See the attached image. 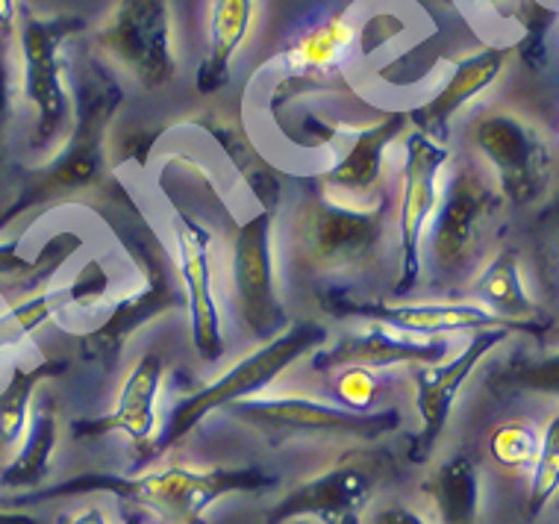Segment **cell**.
Returning <instances> with one entry per match:
<instances>
[{
  "mask_svg": "<svg viewBox=\"0 0 559 524\" xmlns=\"http://www.w3.org/2000/svg\"><path fill=\"white\" fill-rule=\"evenodd\" d=\"M409 127L406 112H392L383 121L371 127H362L354 133L347 151L336 159V166L328 168L316 183L324 192L350 194V198H366L383 180V166H386V151L401 133Z\"/></svg>",
  "mask_w": 559,
  "mask_h": 524,
  "instance_id": "44dd1931",
  "label": "cell"
},
{
  "mask_svg": "<svg viewBox=\"0 0 559 524\" xmlns=\"http://www.w3.org/2000/svg\"><path fill=\"white\" fill-rule=\"evenodd\" d=\"M451 151L436 139L409 130L404 142V175L397 198V281L392 298H404L421 281V239L436 206H439V175L448 166Z\"/></svg>",
  "mask_w": 559,
  "mask_h": 524,
  "instance_id": "4fadbf2b",
  "label": "cell"
},
{
  "mask_svg": "<svg viewBox=\"0 0 559 524\" xmlns=\"http://www.w3.org/2000/svg\"><path fill=\"white\" fill-rule=\"evenodd\" d=\"M559 492V416L548 421V428L542 433L539 456L533 463L531 492H527V507H524V519L533 522L545 513V507L554 501Z\"/></svg>",
  "mask_w": 559,
  "mask_h": 524,
  "instance_id": "f546056e",
  "label": "cell"
},
{
  "mask_svg": "<svg viewBox=\"0 0 559 524\" xmlns=\"http://www.w3.org/2000/svg\"><path fill=\"white\" fill-rule=\"evenodd\" d=\"M448 357V342L444 340H415L406 333L389 331L383 324H371L368 331L347 333L328 348H319L309 357L312 371L347 369H392V366H436Z\"/></svg>",
  "mask_w": 559,
  "mask_h": 524,
  "instance_id": "ac0fdd59",
  "label": "cell"
},
{
  "mask_svg": "<svg viewBox=\"0 0 559 524\" xmlns=\"http://www.w3.org/2000/svg\"><path fill=\"white\" fill-rule=\"evenodd\" d=\"M227 416L257 430L271 448L295 439H345L377 442L404 428L401 409H347L307 395H253L224 407Z\"/></svg>",
  "mask_w": 559,
  "mask_h": 524,
  "instance_id": "8992f818",
  "label": "cell"
},
{
  "mask_svg": "<svg viewBox=\"0 0 559 524\" xmlns=\"http://www.w3.org/2000/svg\"><path fill=\"white\" fill-rule=\"evenodd\" d=\"M371 524H427L421 515L409 510V507H401V504H392V507H383V510H377L371 515Z\"/></svg>",
  "mask_w": 559,
  "mask_h": 524,
  "instance_id": "e575fe53",
  "label": "cell"
},
{
  "mask_svg": "<svg viewBox=\"0 0 559 524\" xmlns=\"http://www.w3.org/2000/svg\"><path fill=\"white\" fill-rule=\"evenodd\" d=\"M109 198H112L116 213H112V218H107V224L118 236V242L127 248L130 260L139 265L142 289L121 298L95 331L78 336V357L83 362H95L97 369L104 371L116 369L127 342L133 340L142 327L186 307L180 274L174 269V260L165 251L163 239L147 224L142 210L130 201L124 186H109Z\"/></svg>",
  "mask_w": 559,
  "mask_h": 524,
  "instance_id": "3957f363",
  "label": "cell"
},
{
  "mask_svg": "<svg viewBox=\"0 0 559 524\" xmlns=\"http://www.w3.org/2000/svg\"><path fill=\"white\" fill-rule=\"evenodd\" d=\"M389 472L383 451H350L321 475L309 477L271 507L265 522L289 524L316 519L321 524H359V515L374 498L377 486Z\"/></svg>",
  "mask_w": 559,
  "mask_h": 524,
  "instance_id": "ba28073f",
  "label": "cell"
},
{
  "mask_svg": "<svg viewBox=\"0 0 559 524\" xmlns=\"http://www.w3.org/2000/svg\"><path fill=\"white\" fill-rule=\"evenodd\" d=\"M109 291V274L97 260L86 262L78 272V277L66 283L62 289H48L27 298V301L12 303L10 310L0 315V354L7 348H15L24 342L33 331H39L41 324H48L53 315L62 310H92L95 303L107 298Z\"/></svg>",
  "mask_w": 559,
  "mask_h": 524,
  "instance_id": "ffe728a7",
  "label": "cell"
},
{
  "mask_svg": "<svg viewBox=\"0 0 559 524\" xmlns=\"http://www.w3.org/2000/svg\"><path fill=\"white\" fill-rule=\"evenodd\" d=\"M289 524H312V522H307V519H298V522H289Z\"/></svg>",
  "mask_w": 559,
  "mask_h": 524,
  "instance_id": "b9f144b4",
  "label": "cell"
},
{
  "mask_svg": "<svg viewBox=\"0 0 559 524\" xmlns=\"http://www.w3.org/2000/svg\"><path fill=\"white\" fill-rule=\"evenodd\" d=\"M354 41V27L345 15H330L328 21H321L319 27H312L307 36H300L292 45L283 59L289 62L292 71L298 74H324L336 66L342 53L350 48Z\"/></svg>",
  "mask_w": 559,
  "mask_h": 524,
  "instance_id": "83f0119b",
  "label": "cell"
},
{
  "mask_svg": "<svg viewBox=\"0 0 559 524\" xmlns=\"http://www.w3.org/2000/svg\"><path fill=\"white\" fill-rule=\"evenodd\" d=\"M495 383L507 392H533L559 398V350L545 357L510 359V366L495 374Z\"/></svg>",
  "mask_w": 559,
  "mask_h": 524,
  "instance_id": "4dcf8cb0",
  "label": "cell"
},
{
  "mask_svg": "<svg viewBox=\"0 0 559 524\" xmlns=\"http://www.w3.org/2000/svg\"><path fill=\"white\" fill-rule=\"evenodd\" d=\"M510 53L512 48H495V45H489V48H480L468 53V57L456 59L451 74L444 80V86L427 104L406 112L413 130L436 139V142H442L448 136V124L453 121V116L465 104H472L474 97H480L495 80L501 78V71L510 62Z\"/></svg>",
  "mask_w": 559,
  "mask_h": 524,
  "instance_id": "d6986e66",
  "label": "cell"
},
{
  "mask_svg": "<svg viewBox=\"0 0 559 524\" xmlns=\"http://www.w3.org/2000/svg\"><path fill=\"white\" fill-rule=\"evenodd\" d=\"M68 371V359L50 357L36 362L33 369L15 366L10 374V383L0 392V456H10L15 451L24 433H27L29 407L36 389L50 378H59Z\"/></svg>",
  "mask_w": 559,
  "mask_h": 524,
  "instance_id": "4316f807",
  "label": "cell"
},
{
  "mask_svg": "<svg viewBox=\"0 0 559 524\" xmlns=\"http://www.w3.org/2000/svg\"><path fill=\"white\" fill-rule=\"evenodd\" d=\"M277 486V475H269L257 466L241 468H186L171 466L147 475H107L86 472L41 486L24 496H12L0 504H41L57 498L86 496V492H112L124 504H135L142 513H156L168 524H210L203 515L224 496L233 492H265Z\"/></svg>",
  "mask_w": 559,
  "mask_h": 524,
  "instance_id": "7a4b0ae2",
  "label": "cell"
},
{
  "mask_svg": "<svg viewBox=\"0 0 559 524\" xmlns=\"http://www.w3.org/2000/svg\"><path fill=\"white\" fill-rule=\"evenodd\" d=\"M171 227L177 239V274L186 295L192 345L203 362H218L227 345H224L222 310L215 301L213 234L186 210H174Z\"/></svg>",
  "mask_w": 559,
  "mask_h": 524,
  "instance_id": "2e32d148",
  "label": "cell"
},
{
  "mask_svg": "<svg viewBox=\"0 0 559 524\" xmlns=\"http://www.w3.org/2000/svg\"><path fill=\"white\" fill-rule=\"evenodd\" d=\"M0 524H39V519L29 513H19V510H3L0 507Z\"/></svg>",
  "mask_w": 559,
  "mask_h": 524,
  "instance_id": "74e56055",
  "label": "cell"
},
{
  "mask_svg": "<svg viewBox=\"0 0 559 524\" xmlns=\"http://www.w3.org/2000/svg\"><path fill=\"white\" fill-rule=\"evenodd\" d=\"M257 0H213L210 3V48L194 74L201 95H215L230 83L236 53L251 36Z\"/></svg>",
  "mask_w": 559,
  "mask_h": 524,
  "instance_id": "7402d4cb",
  "label": "cell"
},
{
  "mask_svg": "<svg viewBox=\"0 0 559 524\" xmlns=\"http://www.w3.org/2000/svg\"><path fill=\"white\" fill-rule=\"evenodd\" d=\"M319 303L338 319H362L368 324H383L389 331L406 336H444V333H477L489 327H507L521 336H545L550 324H519L483 310L480 303H409V301H377L362 298L347 289H324Z\"/></svg>",
  "mask_w": 559,
  "mask_h": 524,
  "instance_id": "7c38bea8",
  "label": "cell"
},
{
  "mask_svg": "<svg viewBox=\"0 0 559 524\" xmlns=\"http://www.w3.org/2000/svg\"><path fill=\"white\" fill-rule=\"evenodd\" d=\"M163 380L165 359L156 350H147L135 359V366L121 383L116 409L107 416L71 421V437L78 442H97V439H107L112 433H124L142 454L156 437V404H159Z\"/></svg>",
  "mask_w": 559,
  "mask_h": 524,
  "instance_id": "e0dca14e",
  "label": "cell"
},
{
  "mask_svg": "<svg viewBox=\"0 0 559 524\" xmlns=\"http://www.w3.org/2000/svg\"><path fill=\"white\" fill-rule=\"evenodd\" d=\"M501 198L498 183H492L480 166L463 163L453 171L430 218V257L436 274L460 277L472 269L489 239Z\"/></svg>",
  "mask_w": 559,
  "mask_h": 524,
  "instance_id": "52a82bcc",
  "label": "cell"
},
{
  "mask_svg": "<svg viewBox=\"0 0 559 524\" xmlns=\"http://www.w3.org/2000/svg\"><path fill=\"white\" fill-rule=\"evenodd\" d=\"M19 3L15 0H0V29L3 33H12V24H15V15H19Z\"/></svg>",
  "mask_w": 559,
  "mask_h": 524,
  "instance_id": "8d00e7d4",
  "label": "cell"
},
{
  "mask_svg": "<svg viewBox=\"0 0 559 524\" xmlns=\"http://www.w3.org/2000/svg\"><path fill=\"white\" fill-rule=\"evenodd\" d=\"M97 48L124 66L139 86L151 92L171 86L177 53L168 0H118L104 27L97 29Z\"/></svg>",
  "mask_w": 559,
  "mask_h": 524,
  "instance_id": "5bb4252c",
  "label": "cell"
},
{
  "mask_svg": "<svg viewBox=\"0 0 559 524\" xmlns=\"http://www.w3.org/2000/svg\"><path fill=\"white\" fill-rule=\"evenodd\" d=\"M474 298L480 301L483 310L501 315L519 324H550L548 312L533 301L524 283H521V262L515 248H503L492 257V262L483 269L474 281Z\"/></svg>",
  "mask_w": 559,
  "mask_h": 524,
  "instance_id": "d4e9b609",
  "label": "cell"
},
{
  "mask_svg": "<svg viewBox=\"0 0 559 524\" xmlns=\"http://www.w3.org/2000/svg\"><path fill=\"white\" fill-rule=\"evenodd\" d=\"M519 336L507 327H489V331L472 333V340L465 342V348L453 359H442L436 366H421L415 374V409L421 418V428L413 437L406 456L409 463H427L433 456L439 439H442L448 418H451L453 401L465 386V380L472 378V371L489 357L495 348H501L503 342Z\"/></svg>",
  "mask_w": 559,
  "mask_h": 524,
  "instance_id": "9a60e30c",
  "label": "cell"
},
{
  "mask_svg": "<svg viewBox=\"0 0 559 524\" xmlns=\"http://www.w3.org/2000/svg\"><path fill=\"white\" fill-rule=\"evenodd\" d=\"M78 33H86V19H39L21 10L19 39L24 57V95L36 109V130L29 136V145L36 151H45L71 116V97L62 83V45Z\"/></svg>",
  "mask_w": 559,
  "mask_h": 524,
  "instance_id": "30bf717a",
  "label": "cell"
},
{
  "mask_svg": "<svg viewBox=\"0 0 559 524\" xmlns=\"http://www.w3.org/2000/svg\"><path fill=\"white\" fill-rule=\"evenodd\" d=\"M233 312L253 340L271 342L289 327L274 277V213L260 210L236 227L230 245Z\"/></svg>",
  "mask_w": 559,
  "mask_h": 524,
  "instance_id": "9c48e42d",
  "label": "cell"
},
{
  "mask_svg": "<svg viewBox=\"0 0 559 524\" xmlns=\"http://www.w3.org/2000/svg\"><path fill=\"white\" fill-rule=\"evenodd\" d=\"M80 245H83V236L74 234V230H59V234H53L48 242L41 245V251L36 253V260L29 262V272L24 274L21 281L3 286L0 295L10 303H21L27 301V298H36L41 291H48L50 281H53L59 269L80 251Z\"/></svg>",
  "mask_w": 559,
  "mask_h": 524,
  "instance_id": "f1b7e54d",
  "label": "cell"
},
{
  "mask_svg": "<svg viewBox=\"0 0 559 524\" xmlns=\"http://www.w3.org/2000/svg\"><path fill=\"white\" fill-rule=\"evenodd\" d=\"M336 380V395L338 407L347 409H368L374 404L377 392H380V380L371 369H359V366H347V369H338Z\"/></svg>",
  "mask_w": 559,
  "mask_h": 524,
  "instance_id": "d6a6232c",
  "label": "cell"
},
{
  "mask_svg": "<svg viewBox=\"0 0 559 524\" xmlns=\"http://www.w3.org/2000/svg\"><path fill=\"white\" fill-rule=\"evenodd\" d=\"M59 524H107V515L100 513L97 507H88V510L71 515V519H59Z\"/></svg>",
  "mask_w": 559,
  "mask_h": 524,
  "instance_id": "d590c367",
  "label": "cell"
},
{
  "mask_svg": "<svg viewBox=\"0 0 559 524\" xmlns=\"http://www.w3.org/2000/svg\"><path fill=\"white\" fill-rule=\"evenodd\" d=\"M194 124L206 127V133L224 147V154L230 156L233 168L245 177V183L253 192V198L260 201L262 210L274 213L280 204V194H283V186H280L277 171L265 163L260 156V151L248 142V136L241 133L239 124H233L224 116H215V112H206V116L194 118Z\"/></svg>",
  "mask_w": 559,
  "mask_h": 524,
  "instance_id": "484cf974",
  "label": "cell"
},
{
  "mask_svg": "<svg viewBox=\"0 0 559 524\" xmlns=\"http://www.w3.org/2000/svg\"><path fill=\"white\" fill-rule=\"evenodd\" d=\"M539 430L527 421H503L489 437V454L498 466L521 472V468H533L539 456Z\"/></svg>",
  "mask_w": 559,
  "mask_h": 524,
  "instance_id": "1f68e13d",
  "label": "cell"
},
{
  "mask_svg": "<svg viewBox=\"0 0 559 524\" xmlns=\"http://www.w3.org/2000/svg\"><path fill=\"white\" fill-rule=\"evenodd\" d=\"M456 3H465V0H456ZM480 3H489V7H498L501 0H480Z\"/></svg>",
  "mask_w": 559,
  "mask_h": 524,
  "instance_id": "60d3db41",
  "label": "cell"
},
{
  "mask_svg": "<svg viewBox=\"0 0 559 524\" xmlns=\"http://www.w3.org/2000/svg\"><path fill=\"white\" fill-rule=\"evenodd\" d=\"M319 186V183H316ZM392 198L377 194L371 204H338L324 189L307 192L289 224L292 257L312 274L368 269L383 248Z\"/></svg>",
  "mask_w": 559,
  "mask_h": 524,
  "instance_id": "5b68a950",
  "label": "cell"
},
{
  "mask_svg": "<svg viewBox=\"0 0 559 524\" xmlns=\"http://www.w3.org/2000/svg\"><path fill=\"white\" fill-rule=\"evenodd\" d=\"M324 342H328V327L312 319L295 321L280 333L277 340L262 342L260 348L248 354V357H241L230 371H224L222 378H215L213 383H206V386L194 389L183 398L174 401L163 430H156L154 442L139 454L133 468H142L151 460H159L163 454H168L171 448L183 445L203 418H210L213 413L233 404V401L260 395L262 389L271 386L289 366L309 357L312 350H319Z\"/></svg>",
  "mask_w": 559,
  "mask_h": 524,
  "instance_id": "277c9868",
  "label": "cell"
},
{
  "mask_svg": "<svg viewBox=\"0 0 559 524\" xmlns=\"http://www.w3.org/2000/svg\"><path fill=\"white\" fill-rule=\"evenodd\" d=\"M421 492L439 524H483L480 466L468 454H453L430 472Z\"/></svg>",
  "mask_w": 559,
  "mask_h": 524,
  "instance_id": "cb8c5ba5",
  "label": "cell"
},
{
  "mask_svg": "<svg viewBox=\"0 0 559 524\" xmlns=\"http://www.w3.org/2000/svg\"><path fill=\"white\" fill-rule=\"evenodd\" d=\"M124 104V88L100 59H83L74 71V124L53 159L33 168L10 204L0 210V234L24 215L92 192L109 180V130Z\"/></svg>",
  "mask_w": 559,
  "mask_h": 524,
  "instance_id": "6da1fadb",
  "label": "cell"
},
{
  "mask_svg": "<svg viewBox=\"0 0 559 524\" xmlns=\"http://www.w3.org/2000/svg\"><path fill=\"white\" fill-rule=\"evenodd\" d=\"M468 142L489 159L498 192L515 206H531L548 192L550 151L536 127L510 109H486L468 127Z\"/></svg>",
  "mask_w": 559,
  "mask_h": 524,
  "instance_id": "8fae6325",
  "label": "cell"
},
{
  "mask_svg": "<svg viewBox=\"0 0 559 524\" xmlns=\"http://www.w3.org/2000/svg\"><path fill=\"white\" fill-rule=\"evenodd\" d=\"M12 121V69H10V33L0 29V154L3 139Z\"/></svg>",
  "mask_w": 559,
  "mask_h": 524,
  "instance_id": "836d02e7",
  "label": "cell"
},
{
  "mask_svg": "<svg viewBox=\"0 0 559 524\" xmlns=\"http://www.w3.org/2000/svg\"><path fill=\"white\" fill-rule=\"evenodd\" d=\"M121 513H124V524H145V513L142 510H130V507H121Z\"/></svg>",
  "mask_w": 559,
  "mask_h": 524,
  "instance_id": "ab89813d",
  "label": "cell"
},
{
  "mask_svg": "<svg viewBox=\"0 0 559 524\" xmlns=\"http://www.w3.org/2000/svg\"><path fill=\"white\" fill-rule=\"evenodd\" d=\"M59 442V409L53 395H41L29 407L27 433L21 439L19 454L0 468V486L12 489L15 496L41 489L50 475V456Z\"/></svg>",
  "mask_w": 559,
  "mask_h": 524,
  "instance_id": "603a6c76",
  "label": "cell"
},
{
  "mask_svg": "<svg viewBox=\"0 0 559 524\" xmlns=\"http://www.w3.org/2000/svg\"><path fill=\"white\" fill-rule=\"evenodd\" d=\"M550 265H554V272L559 274V218L554 224V234H550Z\"/></svg>",
  "mask_w": 559,
  "mask_h": 524,
  "instance_id": "f35d334b",
  "label": "cell"
}]
</instances>
